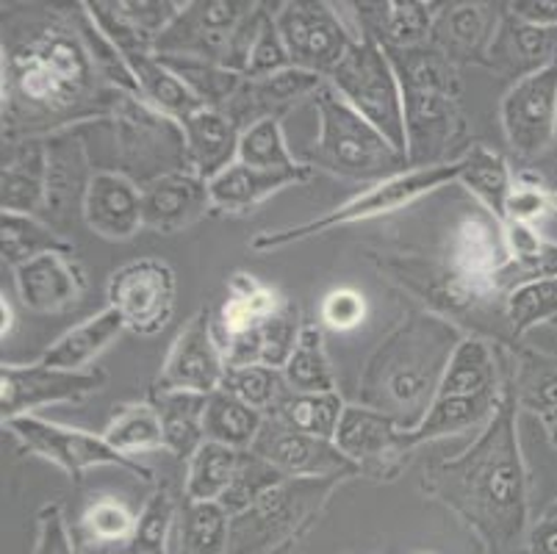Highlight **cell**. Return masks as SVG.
Masks as SVG:
<instances>
[{
    "instance_id": "43",
    "label": "cell",
    "mask_w": 557,
    "mask_h": 554,
    "mask_svg": "<svg viewBox=\"0 0 557 554\" xmlns=\"http://www.w3.org/2000/svg\"><path fill=\"white\" fill-rule=\"evenodd\" d=\"M103 439L116 452L134 457L141 452L164 450V433H161L159 410L153 403H131L116 408L114 419L103 430Z\"/></svg>"
},
{
    "instance_id": "22",
    "label": "cell",
    "mask_w": 557,
    "mask_h": 554,
    "mask_svg": "<svg viewBox=\"0 0 557 554\" xmlns=\"http://www.w3.org/2000/svg\"><path fill=\"white\" fill-rule=\"evenodd\" d=\"M327 78L313 75L308 70L288 67L283 73L267 75V78H245L236 98L227 103L222 114L231 116L239 131L250 128L261 120H281L297 100L313 98Z\"/></svg>"
},
{
    "instance_id": "2",
    "label": "cell",
    "mask_w": 557,
    "mask_h": 554,
    "mask_svg": "<svg viewBox=\"0 0 557 554\" xmlns=\"http://www.w3.org/2000/svg\"><path fill=\"white\" fill-rule=\"evenodd\" d=\"M519 399L505 383L494 419L460 455L438 460L422 488L435 502L458 513L491 554L513 552L530 532V482L519 441Z\"/></svg>"
},
{
    "instance_id": "20",
    "label": "cell",
    "mask_w": 557,
    "mask_h": 554,
    "mask_svg": "<svg viewBox=\"0 0 557 554\" xmlns=\"http://www.w3.org/2000/svg\"><path fill=\"white\" fill-rule=\"evenodd\" d=\"M81 213H84L86 225L98 236L109 238V242H128L145 227L141 186L120 170L95 172L86 186Z\"/></svg>"
},
{
    "instance_id": "24",
    "label": "cell",
    "mask_w": 557,
    "mask_h": 554,
    "mask_svg": "<svg viewBox=\"0 0 557 554\" xmlns=\"http://www.w3.org/2000/svg\"><path fill=\"white\" fill-rule=\"evenodd\" d=\"M48 136H32V139H14L3 150V195L0 206L3 211L28 213L37 217L48 208Z\"/></svg>"
},
{
    "instance_id": "54",
    "label": "cell",
    "mask_w": 557,
    "mask_h": 554,
    "mask_svg": "<svg viewBox=\"0 0 557 554\" xmlns=\"http://www.w3.org/2000/svg\"><path fill=\"white\" fill-rule=\"evenodd\" d=\"M295 67L292 59H288V50L283 45L281 34H277L275 25V12L267 14L261 30H258L256 45H252L250 61H247L245 78H267V75L283 73V70Z\"/></svg>"
},
{
    "instance_id": "4",
    "label": "cell",
    "mask_w": 557,
    "mask_h": 554,
    "mask_svg": "<svg viewBox=\"0 0 557 554\" xmlns=\"http://www.w3.org/2000/svg\"><path fill=\"white\" fill-rule=\"evenodd\" d=\"M386 53L403 86L410 170L447 164L444 156L460 134L458 67L430 42Z\"/></svg>"
},
{
    "instance_id": "42",
    "label": "cell",
    "mask_w": 557,
    "mask_h": 554,
    "mask_svg": "<svg viewBox=\"0 0 557 554\" xmlns=\"http://www.w3.org/2000/svg\"><path fill=\"white\" fill-rule=\"evenodd\" d=\"M172 73L178 75L189 91L200 100L206 109L225 111L227 103L236 98L245 75L233 73V70L214 64V61H200V59H178V56H159Z\"/></svg>"
},
{
    "instance_id": "34",
    "label": "cell",
    "mask_w": 557,
    "mask_h": 554,
    "mask_svg": "<svg viewBox=\"0 0 557 554\" xmlns=\"http://www.w3.org/2000/svg\"><path fill=\"white\" fill-rule=\"evenodd\" d=\"M488 391H503L499 385V364L496 355L483 338L463 335L449 358L447 372L435 396H474L488 394Z\"/></svg>"
},
{
    "instance_id": "51",
    "label": "cell",
    "mask_w": 557,
    "mask_h": 554,
    "mask_svg": "<svg viewBox=\"0 0 557 554\" xmlns=\"http://www.w3.org/2000/svg\"><path fill=\"white\" fill-rule=\"evenodd\" d=\"M81 530L89 541L131 543L136 532V516L120 500H95L81 516Z\"/></svg>"
},
{
    "instance_id": "57",
    "label": "cell",
    "mask_w": 557,
    "mask_h": 554,
    "mask_svg": "<svg viewBox=\"0 0 557 554\" xmlns=\"http://www.w3.org/2000/svg\"><path fill=\"white\" fill-rule=\"evenodd\" d=\"M34 554H75L67 518L59 505H45L37 516V543Z\"/></svg>"
},
{
    "instance_id": "61",
    "label": "cell",
    "mask_w": 557,
    "mask_h": 554,
    "mask_svg": "<svg viewBox=\"0 0 557 554\" xmlns=\"http://www.w3.org/2000/svg\"><path fill=\"white\" fill-rule=\"evenodd\" d=\"M0 313H3V330H0V335H3V342H7V335L12 333L14 328V308L7 297H3V303H0Z\"/></svg>"
},
{
    "instance_id": "5",
    "label": "cell",
    "mask_w": 557,
    "mask_h": 554,
    "mask_svg": "<svg viewBox=\"0 0 557 554\" xmlns=\"http://www.w3.org/2000/svg\"><path fill=\"white\" fill-rule=\"evenodd\" d=\"M311 100L317 109L319 134L313 147H308V167H322L331 175L372 186L410 170L408 156L356 109H349L327 81Z\"/></svg>"
},
{
    "instance_id": "58",
    "label": "cell",
    "mask_w": 557,
    "mask_h": 554,
    "mask_svg": "<svg viewBox=\"0 0 557 554\" xmlns=\"http://www.w3.org/2000/svg\"><path fill=\"white\" fill-rule=\"evenodd\" d=\"M505 9L521 23L539 25V28H557V0H513Z\"/></svg>"
},
{
    "instance_id": "62",
    "label": "cell",
    "mask_w": 557,
    "mask_h": 554,
    "mask_svg": "<svg viewBox=\"0 0 557 554\" xmlns=\"http://www.w3.org/2000/svg\"><path fill=\"white\" fill-rule=\"evenodd\" d=\"M555 211H557V192H555Z\"/></svg>"
},
{
    "instance_id": "16",
    "label": "cell",
    "mask_w": 557,
    "mask_h": 554,
    "mask_svg": "<svg viewBox=\"0 0 557 554\" xmlns=\"http://www.w3.org/2000/svg\"><path fill=\"white\" fill-rule=\"evenodd\" d=\"M225 372L227 364L216 342L214 317L209 308H200L172 342L153 391H191L211 396L225 383Z\"/></svg>"
},
{
    "instance_id": "7",
    "label": "cell",
    "mask_w": 557,
    "mask_h": 554,
    "mask_svg": "<svg viewBox=\"0 0 557 554\" xmlns=\"http://www.w3.org/2000/svg\"><path fill=\"white\" fill-rule=\"evenodd\" d=\"M460 177V164L458 159L447 161V164L424 167V170H408L403 175H394L388 181H380L369 189H363L361 195H356L352 200L342 202L333 211L322 213L317 220H308L302 225L283 227V231H263L258 233L250 242V247L256 253H270L288 247V244L306 242V238L319 236V233H327L333 227L352 225V222H367L374 217H386V213L403 211L405 206L417 202L419 197L430 195V192L442 189L447 183H458Z\"/></svg>"
},
{
    "instance_id": "8",
    "label": "cell",
    "mask_w": 557,
    "mask_h": 554,
    "mask_svg": "<svg viewBox=\"0 0 557 554\" xmlns=\"http://www.w3.org/2000/svg\"><path fill=\"white\" fill-rule=\"evenodd\" d=\"M327 84L397 150H408L403 86L383 45L374 39H356V45L338 61V67L327 75Z\"/></svg>"
},
{
    "instance_id": "30",
    "label": "cell",
    "mask_w": 557,
    "mask_h": 554,
    "mask_svg": "<svg viewBox=\"0 0 557 554\" xmlns=\"http://www.w3.org/2000/svg\"><path fill=\"white\" fill-rule=\"evenodd\" d=\"M125 64H128L131 75H134L136 98L145 100L150 109L161 111V114L170 116V120L184 122L186 116H191L195 111L206 109V106L191 95L189 86L172 73L153 50H150V53L125 56Z\"/></svg>"
},
{
    "instance_id": "50",
    "label": "cell",
    "mask_w": 557,
    "mask_h": 554,
    "mask_svg": "<svg viewBox=\"0 0 557 554\" xmlns=\"http://www.w3.org/2000/svg\"><path fill=\"white\" fill-rule=\"evenodd\" d=\"M302 328L306 324H302L300 305L283 297V303L261 324V364L283 369L300 344Z\"/></svg>"
},
{
    "instance_id": "36",
    "label": "cell",
    "mask_w": 557,
    "mask_h": 554,
    "mask_svg": "<svg viewBox=\"0 0 557 554\" xmlns=\"http://www.w3.org/2000/svg\"><path fill=\"white\" fill-rule=\"evenodd\" d=\"M263 421H267V416L261 410L250 408L247 403H242L239 396L220 389L206 403V441L247 452L256 444Z\"/></svg>"
},
{
    "instance_id": "33",
    "label": "cell",
    "mask_w": 557,
    "mask_h": 554,
    "mask_svg": "<svg viewBox=\"0 0 557 554\" xmlns=\"http://www.w3.org/2000/svg\"><path fill=\"white\" fill-rule=\"evenodd\" d=\"M150 403L159 410L164 450L181 460H191V455L206 444L209 396L191 394V391H153Z\"/></svg>"
},
{
    "instance_id": "39",
    "label": "cell",
    "mask_w": 557,
    "mask_h": 554,
    "mask_svg": "<svg viewBox=\"0 0 557 554\" xmlns=\"http://www.w3.org/2000/svg\"><path fill=\"white\" fill-rule=\"evenodd\" d=\"M239 460V450L206 441L189 460L184 482L186 502H220L236 477Z\"/></svg>"
},
{
    "instance_id": "13",
    "label": "cell",
    "mask_w": 557,
    "mask_h": 554,
    "mask_svg": "<svg viewBox=\"0 0 557 554\" xmlns=\"http://www.w3.org/2000/svg\"><path fill=\"white\" fill-rule=\"evenodd\" d=\"M256 9L252 0H191L153 42L156 56L225 64L233 34Z\"/></svg>"
},
{
    "instance_id": "47",
    "label": "cell",
    "mask_w": 557,
    "mask_h": 554,
    "mask_svg": "<svg viewBox=\"0 0 557 554\" xmlns=\"http://www.w3.org/2000/svg\"><path fill=\"white\" fill-rule=\"evenodd\" d=\"M283 480H288V477H283L281 471L272 464H267L261 455L247 450L242 452L239 469H236V477H233L231 488L225 491L220 505L225 507L227 516H239L247 507L256 505L263 494H270L272 488L281 485Z\"/></svg>"
},
{
    "instance_id": "23",
    "label": "cell",
    "mask_w": 557,
    "mask_h": 554,
    "mask_svg": "<svg viewBox=\"0 0 557 554\" xmlns=\"http://www.w3.org/2000/svg\"><path fill=\"white\" fill-rule=\"evenodd\" d=\"M557 64V28H539L521 23L513 14L503 12L496 34L491 39L485 67L505 75L516 84L521 78L549 70Z\"/></svg>"
},
{
    "instance_id": "32",
    "label": "cell",
    "mask_w": 557,
    "mask_h": 554,
    "mask_svg": "<svg viewBox=\"0 0 557 554\" xmlns=\"http://www.w3.org/2000/svg\"><path fill=\"white\" fill-rule=\"evenodd\" d=\"M123 333L125 322L120 319V313L114 308H103V311L89 317L86 322L70 328L62 338H55L39 360L45 366H55V369L81 372V369H89V364L103 349H109V344H114Z\"/></svg>"
},
{
    "instance_id": "11",
    "label": "cell",
    "mask_w": 557,
    "mask_h": 554,
    "mask_svg": "<svg viewBox=\"0 0 557 554\" xmlns=\"http://www.w3.org/2000/svg\"><path fill=\"white\" fill-rule=\"evenodd\" d=\"M275 25L292 64L313 75H327L356 45V34L325 0H286L275 3Z\"/></svg>"
},
{
    "instance_id": "40",
    "label": "cell",
    "mask_w": 557,
    "mask_h": 554,
    "mask_svg": "<svg viewBox=\"0 0 557 554\" xmlns=\"http://www.w3.org/2000/svg\"><path fill=\"white\" fill-rule=\"evenodd\" d=\"M344 408H347V403L338 396V391H327V394H297V391H288L270 416L272 419H281L292 430L333 441Z\"/></svg>"
},
{
    "instance_id": "3",
    "label": "cell",
    "mask_w": 557,
    "mask_h": 554,
    "mask_svg": "<svg viewBox=\"0 0 557 554\" xmlns=\"http://www.w3.org/2000/svg\"><path fill=\"white\" fill-rule=\"evenodd\" d=\"M460 338V330L444 317L408 313L369 358L361 378V405L383 410L405 430H413L433 405Z\"/></svg>"
},
{
    "instance_id": "27",
    "label": "cell",
    "mask_w": 557,
    "mask_h": 554,
    "mask_svg": "<svg viewBox=\"0 0 557 554\" xmlns=\"http://www.w3.org/2000/svg\"><path fill=\"white\" fill-rule=\"evenodd\" d=\"M499 20L494 17L488 3H444L435 17L430 45L442 50L455 67L458 64H485L491 39Z\"/></svg>"
},
{
    "instance_id": "29",
    "label": "cell",
    "mask_w": 557,
    "mask_h": 554,
    "mask_svg": "<svg viewBox=\"0 0 557 554\" xmlns=\"http://www.w3.org/2000/svg\"><path fill=\"white\" fill-rule=\"evenodd\" d=\"M313 177V167L302 164L295 172H281V170H256L242 161L227 167L222 175L209 181V195L211 206L220 208L227 213H245L250 208L261 206L267 197L277 195L281 189L288 186H300Z\"/></svg>"
},
{
    "instance_id": "19",
    "label": "cell",
    "mask_w": 557,
    "mask_h": 554,
    "mask_svg": "<svg viewBox=\"0 0 557 554\" xmlns=\"http://www.w3.org/2000/svg\"><path fill=\"white\" fill-rule=\"evenodd\" d=\"M333 444L358 466L361 475L374 477L397 475L399 460L410 455L405 444V427L394 416L369 405L344 408Z\"/></svg>"
},
{
    "instance_id": "12",
    "label": "cell",
    "mask_w": 557,
    "mask_h": 554,
    "mask_svg": "<svg viewBox=\"0 0 557 554\" xmlns=\"http://www.w3.org/2000/svg\"><path fill=\"white\" fill-rule=\"evenodd\" d=\"M109 308L120 313L125 330L136 335H156L170 324L178 297L175 272L161 258H139L111 272Z\"/></svg>"
},
{
    "instance_id": "63",
    "label": "cell",
    "mask_w": 557,
    "mask_h": 554,
    "mask_svg": "<svg viewBox=\"0 0 557 554\" xmlns=\"http://www.w3.org/2000/svg\"><path fill=\"white\" fill-rule=\"evenodd\" d=\"M422 554H430V552H422Z\"/></svg>"
},
{
    "instance_id": "46",
    "label": "cell",
    "mask_w": 557,
    "mask_h": 554,
    "mask_svg": "<svg viewBox=\"0 0 557 554\" xmlns=\"http://www.w3.org/2000/svg\"><path fill=\"white\" fill-rule=\"evenodd\" d=\"M239 161L247 167H256V170L281 172H295L302 167L288 150L281 120H261L242 131Z\"/></svg>"
},
{
    "instance_id": "56",
    "label": "cell",
    "mask_w": 557,
    "mask_h": 554,
    "mask_svg": "<svg viewBox=\"0 0 557 554\" xmlns=\"http://www.w3.org/2000/svg\"><path fill=\"white\" fill-rule=\"evenodd\" d=\"M123 9L128 14L131 23L150 39H156L164 34L172 25V20L178 17L184 3H172V0H123Z\"/></svg>"
},
{
    "instance_id": "10",
    "label": "cell",
    "mask_w": 557,
    "mask_h": 554,
    "mask_svg": "<svg viewBox=\"0 0 557 554\" xmlns=\"http://www.w3.org/2000/svg\"><path fill=\"white\" fill-rule=\"evenodd\" d=\"M3 430L14 435L32 455L42 457L48 464L59 466L67 471L73 480H81V475L100 466H116V469L128 471L145 482H153V471L141 466L136 457L116 452L103 435H95L89 430L78 427L59 424V421L39 419V416H17V419L3 421Z\"/></svg>"
},
{
    "instance_id": "44",
    "label": "cell",
    "mask_w": 557,
    "mask_h": 554,
    "mask_svg": "<svg viewBox=\"0 0 557 554\" xmlns=\"http://www.w3.org/2000/svg\"><path fill=\"white\" fill-rule=\"evenodd\" d=\"M444 3H417V0H394L386 3L383 28L377 42L383 48H419L433 39L435 17Z\"/></svg>"
},
{
    "instance_id": "31",
    "label": "cell",
    "mask_w": 557,
    "mask_h": 554,
    "mask_svg": "<svg viewBox=\"0 0 557 554\" xmlns=\"http://www.w3.org/2000/svg\"><path fill=\"white\" fill-rule=\"evenodd\" d=\"M505 238H508L510 261L496 274L494 294L508 297L524 283L557 278V244L544 242L535 227L513 225V222H505Z\"/></svg>"
},
{
    "instance_id": "6",
    "label": "cell",
    "mask_w": 557,
    "mask_h": 554,
    "mask_svg": "<svg viewBox=\"0 0 557 554\" xmlns=\"http://www.w3.org/2000/svg\"><path fill=\"white\" fill-rule=\"evenodd\" d=\"M344 480L288 477L239 516H231L227 554H281L295 546L322 516Z\"/></svg>"
},
{
    "instance_id": "60",
    "label": "cell",
    "mask_w": 557,
    "mask_h": 554,
    "mask_svg": "<svg viewBox=\"0 0 557 554\" xmlns=\"http://www.w3.org/2000/svg\"><path fill=\"white\" fill-rule=\"evenodd\" d=\"M539 421H541V427H544V433H546V439H549V444L557 450V408L541 414Z\"/></svg>"
},
{
    "instance_id": "49",
    "label": "cell",
    "mask_w": 557,
    "mask_h": 554,
    "mask_svg": "<svg viewBox=\"0 0 557 554\" xmlns=\"http://www.w3.org/2000/svg\"><path fill=\"white\" fill-rule=\"evenodd\" d=\"M175 521H178L175 500L166 488H159L136 516V532L128 543V554H166Z\"/></svg>"
},
{
    "instance_id": "37",
    "label": "cell",
    "mask_w": 557,
    "mask_h": 554,
    "mask_svg": "<svg viewBox=\"0 0 557 554\" xmlns=\"http://www.w3.org/2000/svg\"><path fill=\"white\" fill-rule=\"evenodd\" d=\"M231 516L220 502H186L175 527L172 554H227Z\"/></svg>"
},
{
    "instance_id": "9",
    "label": "cell",
    "mask_w": 557,
    "mask_h": 554,
    "mask_svg": "<svg viewBox=\"0 0 557 554\" xmlns=\"http://www.w3.org/2000/svg\"><path fill=\"white\" fill-rule=\"evenodd\" d=\"M111 122H114L116 161L123 167L120 172L139 186H148L172 172L189 170L184 128L178 120L150 109L136 95L120 91L111 109Z\"/></svg>"
},
{
    "instance_id": "38",
    "label": "cell",
    "mask_w": 557,
    "mask_h": 554,
    "mask_svg": "<svg viewBox=\"0 0 557 554\" xmlns=\"http://www.w3.org/2000/svg\"><path fill=\"white\" fill-rule=\"evenodd\" d=\"M0 250H3V261L12 263V269H17L20 263L34 261V258L45 256V253H70L73 256L75 247L62 233H55L53 227L45 225L37 217L3 211V220H0Z\"/></svg>"
},
{
    "instance_id": "52",
    "label": "cell",
    "mask_w": 557,
    "mask_h": 554,
    "mask_svg": "<svg viewBox=\"0 0 557 554\" xmlns=\"http://www.w3.org/2000/svg\"><path fill=\"white\" fill-rule=\"evenodd\" d=\"M519 408L533 410L535 416L557 408V364H524L513 380Z\"/></svg>"
},
{
    "instance_id": "55",
    "label": "cell",
    "mask_w": 557,
    "mask_h": 554,
    "mask_svg": "<svg viewBox=\"0 0 557 554\" xmlns=\"http://www.w3.org/2000/svg\"><path fill=\"white\" fill-rule=\"evenodd\" d=\"M319 317H322L325 328L347 333V330H356L367 319V299L356 288H333L322 299Z\"/></svg>"
},
{
    "instance_id": "1",
    "label": "cell",
    "mask_w": 557,
    "mask_h": 554,
    "mask_svg": "<svg viewBox=\"0 0 557 554\" xmlns=\"http://www.w3.org/2000/svg\"><path fill=\"white\" fill-rule=\"evenodd\" d=\"M3 139H32L111 114L84 25L32 17L3 30ZM109 84V81H106Z\"/></svg>"
},
{
    "instance_id": "17",
    "label": "cell",
    "mask_w": 557,
    "mask_h": 554,
    "mask_svg": "<svg viewBox=\"0 0 557 554\" xmlns=\"http://www.w3.org/2000/svg\"><path fill=\"white\" fill-rule=\"evenodd\" d=\"M503 131L508 145L524 159H535L555 141L557 134V64L521 78L505 91Z\"/></svg>"
},
{
    "instance_id": "53",
    "label": "cell",
    "mask_w": 557,
    "mask_h": 554,
    "mask_svg": "<svg viewBox=\"0 0 557 554\" xmlns=\"http://www.w3.org/2000/svg\"><path fill=\"white\" fill-rule=\"evenodd\" d=\"M549 211H555V192L546 189L539 177H516L508 197V208H505V222L535 227Z\"/></svg>"
},
{
    "instance_id": "48",
    "label": "cell",
    "mask_w": 557,
    "mask_h": 554,
    "mask_svg": "<svg viewBox=\"0 0 557 554\" xmlns=\"http://www.w3.org/2000/svg\"><path fill=\"white\" fill-rule=\"evenodd\" d=\"M505 317L513 335H524L533 328L557 319V278L524 283L505 297Z\"/></svg>"
},
{
    "instance_id": "25",
    "label": "cell",
    "mask_w": 557,
    "mask_h": 554,
    "mask_svg": "<svg viewBox=\"0 0 557 554\" xmlns=\"http://www.w3.org/2000/svg\"><path fill=\"white\" fill-rule=\"evenodd\" d=\"M211 206L209 183L195 172H172L141 186V213L145 227L159 233H175L195 225Z\"/></svg>"
},
{
    "instance_id": "45",
    "label": "cell",
    "mask_w": 557,
    "mask_h": 554,
    "mask_svg": "<svg viewBox=\"0 0 557 554\" xmlns=\"http://www.w3.org/2000/svg\"><path fill=\"white\" fill-rule=\"evenodd\" d=\"M222 389L231 391L233 396H239L242 403H247L250 408L261 410L263 416H270L281 405L283 396L292 391L286 378H283V369H272L267 364L233 366L225 372Z\"/></svg>"
},
{
    "instance_id": "21",
    "label": "cell",
    "mask_w": 557,
    "mask_h": 554,
    "mask_svg": "<svg viewBox=\"0 0 557 554\" xmlns=\"http://www.w3.org/2000/svg\"><path fill=\"white\" fill-rule=\"evenodd\" d=\"M20 303L34 313H64L81 303L86 274L70 253H45L14 269Z\"/></svg>"
},
{
    "instance_id": "59",
    "label": "cell",
    "mask_w": 557,
    "mask_h": 554,
    "mask_svg": "<svg viewBox=\"0 0 557 554\" xmlns=\"http://www.w3.org/2000/svg\"><path fill=\"white\" fill-rule=\"evenodd\" d=\"M524 546L530 554H557V507L530 527Z\"/></svg>"
},
{
    "instance_id": "26",
    "label": "cell",
    "mask_w": 557,
    "mask_h": 554,
    "mask_svg": "<svg viewBox=\"0 0 557 554\" xmlns=\"http://www.w3.org/2000/svg\"><path fill=\"white\" fill-rule=\"evenodd\" d=\"M189 172L209 183L239 161V125L216 109H200L181 122Z\"/></svg>"
},
{
    "instance_id": "28",
    "label": "cell",
    "mask_w": 557,
    "mask_h": 554,
    "mask_svg": "<svg viewBox=\"0 0 557 554\" xmlns=\"http://www.w3.org/2000/svg\"><path fill=\"white\" fill-rule=\"evenodd\" d=\"M503 391H488V394L474 396H435L428 408L424 419L413 430H405V444L413 452L417 446L430 444V441L449 439V435L472 433L483 430L494 419L496 408L503 403Z\"/></svg>"
},
{
    "instance_id": "35",
    "label": "cell",
    "mask_w": 557,
    "mask_h": 554,
    "mask_svg": "<svg viewBox=\"0 0 557 554\" xmlns=\"http://www.w3.org/2000/svg\"><path fill=\"white\" fill-rule=\"evenodd\" d=\"M460 177L466 189L472 192L480 200V206L488 213H494L496 220L505 222V208H508L510 189H513L516 177L510 175L508 161L499 152L488 150L485 145H472L458 159Z\"/></svg>"
},
{
    "instance_id": "41",
    "label": "cell",
    "mask_w": 557,
    "mask_h": 554,
    "mask_svg": "<svg viewBox=\"0 0 557 554\" xmlns=\"http://www.w3.org/2000/svg\"><path fill=\"white\" fill-rule=\"evenodd\" d=\"M283 378L288 389L297 394H327L336 391V378H333L331 358L325 349V333L319 324H306L297 344L295 355L283 366Z\"/></svg>"
},
{
    "instance_id": "14",
    "label": "cell",
    "mask_w": 557,
    "mask_h": 554,
    "mask_svg": "<svg viewBox=\"0 0 557 554\" xmlns=\"http://www.w3.org/2000/svg\"><path fill=\"white\" fill-rule=\"evenodd\" d=\"M106 385L103 369H55L37 364L0 366V416L3 421L32 416L34 410L59 403H81Z\"/></svg>"
},
{
    "instance_id": "15",
    "label": "cell",
    "mask_w": 557,
    "mask_h": 554,
    "mask_svg": "<svg viewBox=\"0 0 557 554\" xmlns=\"http://www.w3.org/2000/svg\"><path fill=\"white\" fill-rule=\"evenodd\" d=\"M510 261L505 222L485 208L469 211L455 225L447 244V269L455 288L466 297L494 294L496 274Z\"/></svg>"
},
{
    "instance_id": "18",
    "label": "cell",
    "mask_w": 557,
    "mask_h": 554,
    "mask_svg": "<svg viewBox=\"0 0 557 554\" xmlns=\"http://www.w3.org/2000/svg\"><path fill=\"white\" fill-rule=\"evenodd\" d=\"M252 452L267 464L275 466L283 477H308V480H349L358 477V466L342 455L333 441L300 433L283 424L281 419L267 416Z\"/></svg>"
}]
</instances>
